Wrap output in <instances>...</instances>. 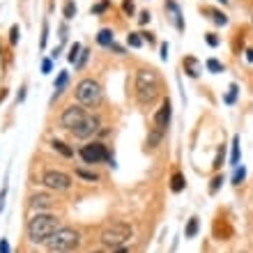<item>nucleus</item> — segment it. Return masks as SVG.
<instances>
[{
  "mask_svg": "<svg viewBox=\"0 0 253 253\" xmlns=\"http://www.w3.org/2000/svg\"><path fill=\"white\" fill-rule=\"evenodd\" d=\"M58 228H60V223H58V219H55L53 214L37 212L33 219H30V223H28V237H30V242H35V244H44Z\"/></svg>",
  "mask_w": 253,
  "mask_h": 253,
  "instance_id": "f257e3e1",
  "label": "nucleus"
},
{
  "mask_svg": "<svg viewBox=\"0 0 253 253\" xmlns=\"http://www.w3.org/2000/svg\"><path fill=\"white\" fill-rule=\"evenodd\" d=\"M159 94V74L154 69H138L136 74V97L138 104H150Z\"/></svg>",
  "mask_w": 253,
  "mask_h": 253,
  "instance_id": "f03ea898",
  "label": "nucleus"
},
{
  "mask_svg": "<svg viewBox=\"0 0 253 253\" xmlns=\"http://www.w3.org/2000/svg\"><path fill=\"white\" fill-rule=\"evenodd\" d=\"M44 244L51 253H69L81 244V235L72 228H58Z\"/></svg>",
  "mask_w": 253,
  "mask_h": 253,
  "instance_id": "7ed1b4c3",
  "label": "nucleus"
},
{
  "mask_svg": "<svg viewBox=\"0 0 253 253\" xmlns=\"http://www.w3.org/2000/svg\"><path fill=\"white\" fill-rule=\"evenodd\" d=\"M131 226L129 223H122V221H115L111 226L104 228V233H101V242L106 244V247H125V242H129L131 237Z\"/></svg>",
  "mask_w": 253,
  "mask_h": 253,
  "instance_id": "20e7f679",
  "label": "nucleus"
},
{
  "mask_svg": "<svg viewBox=\"0 0 253 253\" xmlns=\"http://www.w3.org/2000/svg\"><path fill=\"white\" fill-rule=\"evenodd\" d=\"M76 99L83 106H99L101 104V85L92 79H83L76 85Z\"/></svg>",
  "mask_w": 253,
  "mask_h": 253,
  "instance_id": "39448f33",
  "label": "nucleus"
},
{
  "mask_svg": "<svg viewBox=\"0 0 253 253\" xmlns=\"http://www.w3.org/2000/svg\"><path fill=\"white\" fill-rule=\"evenodd\" d=\"M42 182L46 184L48 189H55V191H67V189L72 187V177L62 170H46Z\"/></svg>",
  "mask_w": 253,
  "mask_h": 253,
  "instance_id": "423d86ee",
  "label": "nucleus"
},
{
  "mask_svg": "<svg viewBox=\"0 0 253 253\" xmlns=\"http://www.w3.org/2000/svg\"><path fill=\"white\" fill-rule=\"evenodd\" d=\"M81 159L85 164H101V161L108 159V150L104 143H90L81 150Z\"/></svg>",
  "mask_w": 253,
  "mask_h": 253,
  "instance_id": "0eeeda50",
  "label": "nucleus"
},
{
  "mask_svg": "<svg viewBox=\"0 0 253 253\" xmlns=\"http://www.w3.org/2000/svg\"><path fill=\"white\" fill-rule=\"evenodd\" d=\"M87 118V113H85V108H81V106H69V108H65V113L60 115V122H62V126L65 129H69V131H74L76 126L81 125V122Z\"/></svg>",
  "mask_w": 253,
  "mask_h": 253,
  "instance_id": "6e6552de",
  "label": "nucleus"
},
{
  "mask_svg": "<svg viewBox=\"0 0 253 253\" xmlns=\"http://www.w3.org/2000/svg\"><path fill=\"white\" fill-rule=\"evenodd\" d=\"M97 131H99V118H94V115L87 113V118L81 122V125L76 126L72 133L76 136V138H90V136H92V133H97Z\"/></svg>",
  "mask_w": 253,
  "mask_h": 253,
  "instance_id": "1a4fd4ad",
  "label": "nucleus"
},
{
  "mask_svg": "<svg viewBox=\"0 0 253 253\" xmlns=\"http://www.w3.org/2000/svg\"><path fill=\"white\" fill-rule=\"evenodd\" d=\"M170 101H164V106L159 108V113L154 115V125H157V129H161V131H164V129H166L168 126V122H170Z\"/></svg>",
  "mask_w": 253,
  "mask_h": 253,
  "instance_id": "9d476101",
  "label": "nucleus"
},
{
  "mask_svg": "<svg viewBox=\"0 0 253 253\" xmlns=\"http://www.w3.org/2000/svg\"><path fill=\"white\" fill-rule=\"evenodd\" d=\"M30 207L33 210H48L51 207V198H48L46 193H37V196L30 198Z\"/></svg>",
  "mask_w": 253,
  "mask_h": 253,
  "instance_id": "9b49d317",
  "label": "nucleus"
},
{
  "mask_svg": "<svg viewBox=\"0 0 253 253\" xmlns=\"http://www.w3.org/2000/svg\"><path fill=\"white\" fill-rule=\"evenodd\" d=\"M97 42H99L101 46H113V44H115L113 33H111L108 28H104V30H99V35H97Z\"/></svg>",
  "mask_w": 253,
  "mask_h": 253,
  "instance_id": "f8f14e48",
  "label": "nucleus"
},
{
  "mask_svg": "<svg viewBox=\"0 0 253 253\" xmlns=\"http://www.w3.org/2000/svg\"><path fill=\"white\" fill-rule=\"evenodd\" d=\"M67 79H69V76H67V72H60V74H58V81H55V94H53V99H58V97H60V92L65 90V85H67Z\"/></svg>",
  "mask_w": 253,
  "mask_h": 253,
  "instance_id": "ddd939ff",
  "label": "nucleus"
},
{
  "mask_svg": "<svg viewBox=\"0 0 253 253\" xmlns=\"http://www.w3.org/2000/svg\"><path fill=\"white\" fill-rule=\"evenodd\" d=\"M51 145H53V150H58L62 157H74V150H72V147H67L62 140H53Z\"/></svg>",
  "mask_w": 253,
  "mask_h": 253,
  "instance_id": "4468645a",
  "label": "nucleus"
},
{
  "mask_svg": "<svg viewBox=\"0 0 253 253\" xmlns=\"http://www.w3.org/2000/svg\"><path fill=\"white\" fill-rule=\"evenodd\" d=\"M240 136H235L233 138V157H230V164H233V166H237V164H240Z\"/></svg>",
  "mask_w": 253,
  "mask_h": 253,
  "instance_id": "2eb2a0df",
  "label": "nucleus"
},
{
  "mask_svg": "<svg viewBox=\"0 0 253 253\" xmlns=\"http://www.w3.org/2000/svg\"><path fill=\"white\" fill-rule=\"evenodd\" d=\"M170 189H173L175 193H180L182 189H184V175H182V173H175V175H173V184H170Z\"/></svg>",
  "mask_w": 253,
  "mask_h": 253,
  "instance_id": "dca6fc26",
  "label": "nucleus"
},
{
  "mask_svg": "<svg viewBox=\"0 0 253 253\" xmlns=\"http://www.w3.org/2000/svg\"><path fill=\"white\" fill-rule=\"evenodd\" d=\"M210 14H212V21L216 26H226L228 23V16L223 12H219V9H210Z\"/></svg>",
  "mask_w": 253,
  "mask_h": 253,
  "instance_id": "f3484780",
  "label": "nucleus"
},
{
  "mask_svg": "<svg viewBox=\"0 0 253 253\" xmlns=\"http://www.w3.org/2000/svg\"><path fill=\"white\" fill-rule=\"evenodd\" d=\"M196 233H198V219L193 216V219H189V226H187V230H184V237H196Z\"/></svg>",
  "mask_w": 253,
  "mask_h": 253,
  "instance_id": "a211bd4d",
  "label": "nucleus"
},
{
  "mask_svg": "<svg viewBox=\"0 0 253 253\" xmlns=\"http://www.w3.org/2000/svg\"><path fill=\"white\" fill-rule=\"evenodd\" d=\"M184 65H187V74H189V76H193V79H196V76H198V62L193 60V58H187V60H184Z\"/></svg>",
  "mask_w": 253,
  "mask_h": 253,
  "instance_id": "6ab92c4d",
  "label": "nucleus"
},
{
  "mask_svg": "<svg viewBox=\"0 0 253 253\" xmlns=\"http://www.w3.org/2000/svg\"><path fill=\"white\" fill-rule=\"evenodd\" d=\"M126 44L133 48H138L140 44H143V40H140V35L138 33H129V37H126Z\"/></svg>",
  "mask_w": 253,
  "mask_h": 253,
  "instance_id": "aec40b11",
  "label": "nucleus"
},
{
  "mask_svg": "<svg viewBox=\"0 0 253 253\" xmlns=\"http://www.w3.org/2000/svg\"><path fill=\"white\" fill-rule=\"evenodd\" d=\"M207 69H210V72H214V74H219V72H223V65H221L219 60H207Z\"/></svg>",
  "mask_w": 253,
  "mask_h": 253,
  "instance_id": "412c9836",
  "label": "nucleus"
},
{
  "mask_svg": "<svg viewBox=\"0 0 253 253\" xmlns=\"http://www.w3.org/2000/svg\"><path fill=\"white\" fill-rule=\"evenodd\" d=\"M74 16H76V5L69 0V2L65 5V19H74Z\"/></svg>",
  "mask_w": 253,
  "mask_h": 253,
  "instance_id": "4be33fe9",
  "label": "nucleus"
},
{
  "mask_svg": "<svg viewBox=\"0 0 253 253\" xmlns=\"http://www.w3.org/2000/svg\"><path fill=\"white\" fill-rule=\"evenodd\" d=\"M79 55H81V44H74L67 58H69V62H76V60H79Z\"/></svg>",
  "mask_w": 253,
  "mask_h": 253,
  "instance_id": "5701e85b",
  "label": "nucleus"
},
{
  "mask_svg": "<svg viewBox=\"0 0 253 253\" xmlns=\"http://www.w3.org/2000/svg\"><path fill=\"white\" fill-rule=\"evenodd\" d=\"M221 184H223V175H216V177L212 180V187H210V193H216V191H219Z\"/></svg>",
  "mask_w": 253,
  "mask_h": 253,
  "instance_id": "b1692460",
  "label": "nucleus"
},
{
  "mask_svg": "<svg viewBox=\"0 0 253 253\" xmlns=\"http://www.w3.org/2000/svg\"><path fill=\"white\" fill-rule=\"evenodd\" d=\"M244 177H247V170H244V168H237V170H235L233 182H235V184H240V182L244 180Z\"/></svg>",
  "mask_w": 253,
  "mask_h": 253,
  "instance_id": "393cba45",
  "label": "nucleus"
},
{
  "mask_svg": "<svg viewBox=\"0 0 253 253\" xmlns=\"http://www.w3.org/2000/svg\"><path fill=\"white\" fill-rule=\"evenodd\" d=\"M87 53H90V51H85V48H81V55H79V60H76V67H83V65H85Z\"/></svg>",
  "mask_w": 253,
  "mask_h": 253,
  "instance_id": "a878e982",
  "label": "nucleus"
},
{
  "mask_svg": "<svg viewBox=\"0 0 253 253\" xmlns=\"http://www.w3.org/2000/svg\"><path fill=\"white\" fill-rule=\"evenodd\" d=\"M235 97H237V85H230V92L226 94V101H228V104H233Z\"/></svg>",
  "mask_w": 253,
  "mask_h": 253,
  "instance_id": "bb28decb",
  "label": "nucleus"
},
{
  "mask_svg": "<svg viewBox=\"0 0 253 253\" xmlns=\"http://www.w3.org/2000/svg\"><path fill=\"white\" fill-rule=\"evenodd\" d=\"M76 175H81V177H83V180H97V175L94 173H87V170H76Z\"/></svg>",
  "mask_w": 253,
  "mask_h": 253,
  "instance_id": "cd10ccee",
  "label": "nucleus"
},
{
  "mask_svg": "<svg viewBox=\"0 0 253 253\" xmlns=\"http://www.w3.org/2000/svg\"><path fill=\"white\" fill-rule=\"evenodd\" d=\"M122 9L131 16V14H133V0H125V2H122Z\"/></svg>",
  "mask_w": 253,
  "mask_h": 253,
  "instance_id": "c85d7f7f",
  "label": "nucleus"
},
{
  "mask_svg": "<svg viewBox=\"0 0 253 253\" xmlns=\"http://www.w3.org/2000/svg\"><path fill=\"white\" fill-rule=\"evenodd\" d=\"M46 37H48V23L44 21V28H42V48L46 46Z\"/></svg>",
  "mask_w": 253,
  "mask_h": 253,
  "instance_id": "c756f323",
  "label": "nucleus"
},
{
  "mask_svg": "<svg viewBox=\"0 0 253 253\" xmlns=\"http://www.w3.org/2000/svg\"><path fill=\"white\" fill-rule=\"evenodd\" d=\"M138 23H140V26H145V23H150V12H140Z\"/></svg>",
  "mask_w": 253,
  "mask_h": 253,
  "instance_id": "7c9ffc66",
  "label": "nucleus"
},
{
  "mask_svg": "<svg viewBox=\"0 0 253 253\" xmlns=\"http://www.w3.org/2000/svg\"><path fill=\"white\" fill-rule=\"evenodd\" d=\"M9 42H12V44L19 42V26H12V37H9Z\"/></svg>",
  "mask_w": 253,
  "mask_h": 253,
  "instance_id": "2f4dec72",
  "label": "nucleus"
},
{
  "mask_svg": "<svg viewBox=\"0 0 253 253\" xmlns=\"http://www.w3.org/2000/svg\"><path fill=\"white\" fill-rule=\"evenodd\" d=\"M221 164H223V145H221V150H219V154H216V161H214V168H219Z\"/></svg>",
  "mask_w": 253,
  "mask_h": 253,
  "instance_id": "473e14b6",
  "label": "nucleus"
},
{
  "mask_svg": "<svg viewBox=\"0 0 253 253\" xmlns=\"http://www.w3.org/2000/svg\"><path fill=\"white\" fill-rule=\"evenodd\" d=\"M0 253H9V242L0 240Z\"/></svg>",
  "mask_w": 253,
  "mask_h": 253,
  "instance_id": "72a5a7b5",
  "label": "nucleus"
},
{
  "mask_svg": "<svg viewBox=\"0 0 253 253\" xmlns=\"http://www.w3.org/2000/svg\"><path fill=\"white\" fill-rule=\"evenodd\" d=\"M51 67H53V65H51V60H44V62H42V72L48 74V72H51Z\"/></svg>",
  "mask_w": 253,
  "mask_h": 253,
  "instance_id": "f704fd0d",
  "label": "nucleus"
},
{
  "mask_svg": "<svg viewBox=\"0 0 253 253\" xmlns=\"http://www.w3.org/2000/svg\"><path fill=\"white\" fill-rule=\"evenodd\" d=\"M106 7H108V0H104V2H99V5L94 7V12L99 14V12H104V9H106Z\"/></svg>",
  "mask_w": 253,
  "mask_h": 253,
  "instance_id": "c9c22d12",
  "label": "nucleus"
},
{
  "mask_svg": "<svg viewBox=\"0 0 253 253\" xmlns=\"http://www.w3.org/2000/svg\"><path fill=\"white\" fill-rule=\"evenodd\" d=\"M207 44H210V46H216V44H219V40H216L214 35H207Z\"/></svg>",
  "mask_w": 253,
  "mask_h": 253,
  "instance_id": "e433bc0d",
  "label": "nucleus"
},
{
  "mask_svg": "<svg viewBox=\"0 0 253 253\" xmlns=\"http://www.w3.org/2000/svg\"><path fill=\"white\" fill-rule=\"evenodd\" d=\"M168 58V44H161V60Z\"/></svg>",
  "mask_w": 253,
  "mask_h": 253,
  "instance_id": "4c0bfd02",
  "label": "nucleus"
},
{
  "mask_svg": "<svg viewBox=\"0 0 253 253\" xmlns=\"http://www.w3.org/2000/svg\"><path fill=\"white\" fill-rule=\"evenodd\" d=\"M247 60L253 62V51H247Z\"/></svg>",
  "mask_w": 253,
  "mask_h": 253,
  "instance_id": "58836bf2",
  "label": "nucleus"
},
{
  "mask_svg": "<svg viewBox=\"0 0 253 253\" xmlns=\"http://www.w3.org/2000/svg\"><path fill=\"white\" fill-rule=\"evenodd\" d=\"M115 253H126V249H122V247H120V249H118V251H115Z\"/></svg>",
  "mask_w": 253,
  "mask_h": 253,
  "instance_id": "ea45409f",
  "label": "nucleus"
},
{
  "mask_svg": "<svg viewBox=\"0 0 253 253\" xmlns=\"http://www.w3.org/2000/svg\"><path fill=\"white\" fill-rule=\"evenodd\" d=\"M221 2H223V5H226V2H228V0H221Z\"/></svg>",
  "mask_w": 253,
  "mask_h": 253,
  "instance_id": "a19ab883",
  "label": "nucleus"
}]
</instances>
